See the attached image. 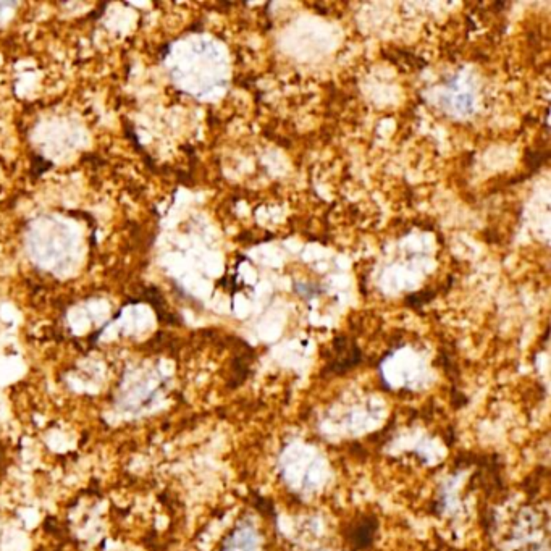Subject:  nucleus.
<instances>
[{
	"label": "nucleus",
	"mask_w": 551,
	"mask_h": 551,
	"mask_svg": "<svg viewBox=\"0 0 551 551\" xmlns=\"http://www.w3.org/2000/svg\"><path fill=\"white\" fill-rule=\"evenodd\" d=\"M377 522L374 517H362L354 529L350 532V540L354 548H365L370 545L372 536L375 534Z\"/></svg>",
	"instance_id": "f257e3e1"
},
{
	"label": "nucleus",
	"mask_w": 551,
	"mask_h": 551,
	"mask_svg": "<svg viewBox=\"0 0 551 551\" xmlns=\"http://www.w3.org/2000/svg\"><path fill=\"white\" fill-rule=\"evenodd\" d=\"M432 299H433L432 291H424L417 294H410V296H408V299H406V302L413 307H420L424 306V304H427L428 301H432Z\"/></svg>",
	"instance_id": "f03ea898"
}]
</instances>
